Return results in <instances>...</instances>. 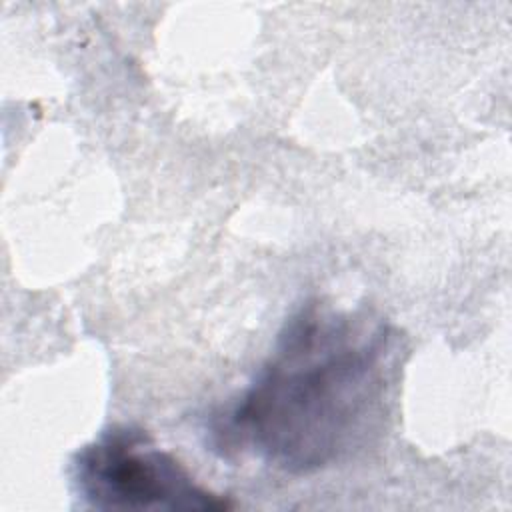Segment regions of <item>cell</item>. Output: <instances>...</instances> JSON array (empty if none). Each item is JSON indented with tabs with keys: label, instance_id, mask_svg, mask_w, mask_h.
<instances>
[{
	"label": "cell",
	"instance_id": "2",
	"mask_svg": "<svg viewBox=\"0 0 512 512\" xmlns=\"http://www.w3.org/2000/svg\"><path fill=\"white\" fill-rule=\"evenodd\" d=\"M76 494L98 510H226L186 466L138 426H110L70 466Z\"/></svg>",
	"mask_w": 512,
	"mask_h": 512
},
{
	"label": "cell",
	"instance_id": "1",
	"mask_svg": "<svg viewBox=\"0 0 512 512\" xmlns=\"http://www.w3.org/2000/svg\"><path fill=\"white\" fill-rule=\"evenodd\" d=\"M392 352L388 324L308 302L284 324L252 384L212 418V446L250 450L290 474L326 468L380 410Z\"/></svg>",
	"mask_w": 512,
	"mask_h": 512
}]
</instances>
